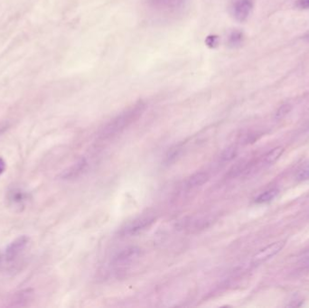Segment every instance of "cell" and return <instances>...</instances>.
I'll list each match as a JSON object with an SVG mask.
<instances>
[{
	"label": "cell",
	"mask_w": 309,
	"mask_h": 308,
	"mask_svg": "<svg viewBox=\"0 0 309 308\" xmlns=\"http://www.w3.org/2000/svg\"><path fill=\"white\" fill-rule=\"evenodd\" d=\"M145 111L143 102H138L125 109L120 114L112 119L101 132V139H108L117 135L139 120Z\"/></svg>",
	"instance_id": "cell-1"
},
{
	"label": "cell",
	"mask_w": 309,
	"mask_h": 308,
	"mask_svg": "<svg viewBox=\"0 0 309 308\" xmlns=\"http://www.w3.org/2000/svg\"><path fill=\"white\" fill-rule=\"evenodd\" d=\"M27 200L28 195L21 189L13 188L8 192V204L14 209L21 210V208H24Z\"/></svg>",
	"instance_id": "cell-7"
},
{
	"label": "cell",
	"mask_w": 309,
	"mask_h": 308,
	"mask_svg": "<svg viewBox=\"0 0 309 308\" xmlns=\"http://www.w3.org/2000/svg\"><path fill=\"white\" fill-rule=\"evenodd\" d=\"M236 148L234 146H231V147H229L227 149H225L224 151V153L222 154V158L225 160V161H228V160H231L232 158H234L236 156Z\"/></svg>",
	"instance_id": "cell-15"
},
{
	"label": "cell",
	"mask_w": 309,
	"mask_h": 308,
	"mask_svg": "<svg viewBox=\"0 0 309 308\" xmlns=\"http://www.w3.org/2000/svg\"><path fill=\"white\" fill-rule=\"evenodd\" d=\"M285 247V241L279 240L276 243H271L269 246L265 247L261 251H259L253 258V262L255 264H259L261 262L266 261L268 259L274 257L278 252L282 251Z\"/></svg>",
	"instance_id": "cell-5"
},
{
	"label": "cell",
	"mask_w": 309,
	"mask_h": 308,
	"mask_svg": "<svg viewBox=\"0 0 309 308\" xmlns=\"http://www.w3.org/2000/svg\"><path fill=\"white\" fill-rule=\"evenodd\" d=\"M87 164L84 159H81L79 162L76 163L74 166H72L69 170H67L65 173H63L62 178H72L74 177H77L79 173H81V171H83Z\"/></svg>",
	"instance_id": "cell-11"
},
{
	"label": "cell",
	"mask_w": 309,
	"mask_h": 308,
	"mask_svg": "<svg viewBox=\"0 0 309 308\" xmlns=\"http://www.w3.org/2000/svg\"><path fill=\"white\" fill-rule=\"evenodd\" d=\"M290 111H291V106H290V104L282 105V106H280V107L278 108V111L276 112L275 118H276L277 120L283 119L285 116L288 115V114L290 113Z\"/></svg>",
	"instance_id": "cell-14"
},
{
	"label": "cell",
	"mask_w": 309,
	"mask_h": 308,
	"mask_svg": "<svg viewBox=\"0 0 309 308\" xmlns=\"http://www.w3.org/2000/svg\"><path fill=\"white\" fill-rule=\"evenodd\" d=\"M6 168H7V165H6L4 159L0 158V175L4 173Z\"/></svg>",
	"instance_id": "cell-18"
},
{
	"label": "cell",
	"mask_w": 309,
	"mask_h": 308,
	"mask_svg": "<svg viewBox=\"0 0 309 308\" xmlns=\"http://www.w3.org/2000/svg\"><path fill=\"white\" fill-rule=\"evenodd\" d=\"M283 152H284V148L282 146H277L273 148L272 150L270 151L268 154L264 157L263 159V162L266 165H271V164H274L275 162H277L278 158H280L282 156Z\"/></svg>",
	"instance_id": "cell-10"
},
{
	"label": "cell",
	"mask_w": 309,
	"mask_h": 308,
	"mask_svg": "<svg viewBox=\"0 0 309 308\" xmlns=\"http://www.w3.org/2000/svg\"><path fill=\"white\" fill-rule=\"evenodd\" d=\"M306 36H307V37H308V38H309V33H308V34H307V35H306Z\"/></svg>",
	"instance_id": "cell-21"
},
{
	"label": "cell",
	"mask_w": 309,
	"mask_h": 308,
	"mask_svg": "<svg viewBox=\"0 0 309 308\" xmlns=\"http://www.w3.org/2000/svg\"><path fill=\"white\" fill-rule=\"evenodd\" d=\"M154 222V218H141V219L134 221L133 223L128 224L127 227L123 229V234L132 235L139 231H142L145 228L148 227Z\"/></svg>",
	"instance_id": "cell-8"
},
{
	"label": "cell",
	"mask_w": 309,
	"mask_h": 308,
	"mask_svg": "<svg viewBox=\"0 0 309 308\" xmlns=\"http://www.w3.org/2000/svg\"><path fill=\"white\" fill-rule=\"evenodd\" d=\"M278 194V189H270V190H268V191L264 192L261 194H259V196L256 198L255 202L257 204L269 203V202H271V201L275 199Z\"/></svg>",
	"instance_id": "cell-12"
},
{
	"label": "cell",
	"mask_w": 309,
	"mask_h": 308,
	"mask_svg": "<svg viewBox=\"0 0 309 308\" xmlns=\"http://www.w3.org/2000/svg\"><path fill=\"white\" fill-rule=\"evenodd\" d=\"M29 243V238L27 236H20L17 239H15L13 243H10L4 253V260L6 263H12L16 261L27 249Z\"/></svg>",
	"instance_id": "cell-3"
},
{
	"label": "cell",
	"mask_w": 309,
	"mask_h": 308,
	"mask_svg": "<svg viewBox=\"0 0 309 308\" xmlns=\"http://www.w3.org/2000/svg\"><path fill=\"white\" fill-rule=\"evenodd\" d=\"M253 8L252 0H235L232 7V16L240 22H244L251 15Z\"/></svg>",
	"instance_id": "cell-4"
},
{
	"label": "cell",
	"mask_w": 309,
	"mask_h": 308,
	"mask_svg": "<svg viewBox=\"0 0 309 308\" xmlns=\"http://www.w3.org/2000/svg\"><path fill=\"white\" fill-rule=\"evenodd\" d=\"M302 266L309 267V256L302 260Z\"/></svg>",
	"instance_id": "cell-19"
},
{
	"label": "cell",
	"mask_w": 309,
	"mask_h": 308,
	"mask_svg": "<svg viewBox=\"0 0 309 308\" xmlns=\"http://www.w3.org/2000/svg\"><path fill=\"white\" fill-rule=\"evenodd\" d=\"M189 0H147V7L152 11L162 15L171 16L186 8Z\"/></svg>",
	"instance_id": "cell-2"
},
{
	"label": "cell",
	"mask_w": 309,
	"mask_h": 308,
	"mask_svg": "<svg viewBox=\"0 0 309 308\" xmlns=\"http://www.w3.org/2000/svg\"><path fill=\"white\" fill-rule=\"evenodd\" d=\"M140 251L138 248L132 247L120 252L113 259V264L117 267H125L139 258Z\"/></svg>",
	"instance_id": "cell-6"
},
{
	"label": "cell",
	"mask_w": 309,
	"mask_h": 308,
	"mask_svg": "<svg viewBox=\"0 0 309 308\" xmlns=\"http://www.w3.org/2000/svg\"><path fill=\"white\" fill-rule=\"evenodd\" d=\"M241 39H242V36H241V34L240 33H238V32H235V33H233L232 34V36H231V42H232V45H239L240 43V41H241Z\"/></svg>",
	"instance_id": "cell-16"
},
{
	"label": "cell",
	"mask_w": 309,
	"mask_h": 308,
	"mask_svg": "<svg viewBox=\"0 0 309 308\" xmlns=\"http://www.w3.org/2000/svg\"><path fill=\"white\" fill-rule=\"evenodd\" d=\"M297 178L299 181H306L309 180V161L298 171Z\"/></svg>",
	"instance_id": "cell-13"
},
{
	"label": "cell",
	"mask_w": 309,
	"mask_h": 308,
	"mask_svg": "<svg viewBox=\"0 0 309 308\" xmlns=\"http://www.w3.org/2000/svg\"><path fill=\"white\" fill-rule=\"evenodd\" d=\"M208 181V175L205 173H196L192 175L186 182V186L188 188H195L205 184Z\"/></svg>",
	"instance_id": "cell-9"
},
{
	"label": "cell",
	"mask_w": 309,
	"mask_h": 308,
	"mask_svg": "<svg viewBox=\"0 0 309 308\" xmlns=\"http://www.w3.org/2000/svg\"><path fill=\"white\" fill-rule=\"evenodd\" d=\"M298 8H303V9H309V0H298Z\"/></svg>",
	"instance_id": "cell-17"
},
{
	"label": "cell",
	"mask_w": 309,
	"mask_h": 308,
	"mask_svg": "<svg viewBox=\"0 0 309 308\" xmlns=\"http://www.w3.org/2000/svg\"><path fill=\"white\" fill-rule=\"evenodd\" d=\"M5 129H6V127H5L4 128H2V127H0V135H1V134H2V133H3V132H4Z\"/></svg>",
	"instance_id": "cell-20"
}]
</instances>
